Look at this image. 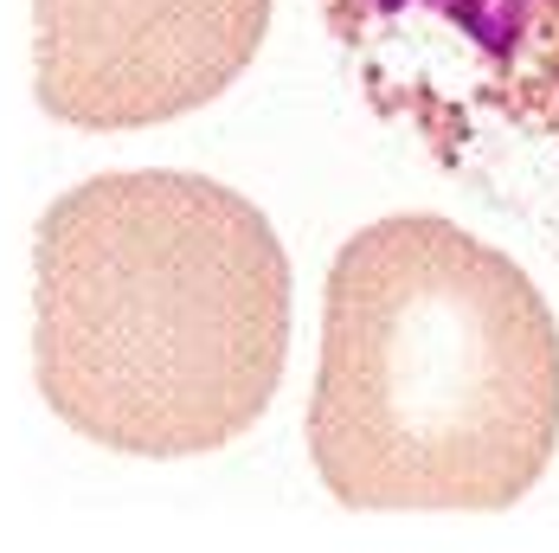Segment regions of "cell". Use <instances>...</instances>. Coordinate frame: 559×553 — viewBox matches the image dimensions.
I'll list each match as a JSON object with an SVG mask.
<instances>
[{
	"label": "cell",
	"instance_id": "cell-1",
	"mask_svg": "<svg viewBox=\"0 0 559 553\" xmlns=\"http://www.w3.org/2000/svg\"><path fill=\"white\" fill-rule=\"evenodd\" d=\"M289 361V258L271 220L187 167H110L33 225V387L122 457L245 438Z\"/></svg>",
	"mask_w": 559,
	"mask_h": 553
},
{
	"label": "cell",
	"instance_id": "cell-3",
	"mask_svg": "<svg viewBox=\"0 0 559 553\" xmlns=\"http://www.w3.org/2000/svg\"><path fill=\"white\" fill-rule=\"evenodd\" d=\"M367 104L444 167L559 155V0H322Z\"/></svg>",
	"mask_w": 559,
	"mask_h": 553
},
{
	"label": "cell",
	"instance_id": "cell-4",
	"mask_svg": "<svg viewBox=\"0 0 559 553\" xmlns=\"http://www.w3.org/2000/svg\"><path fill=\"white\" fill-rule=\"evenodd\" d=\"M271 0H33V97L71 129H148L258 58Z\"/></svg>",
	"mask_w": 559,
	"mask_h": 553
},
{
	"label": "cell",
	"instance_id": "cell-2",
	"mask_svg": "<svg viewBox=\"0 0 559 553\" xmlns=\"http://www.w3.org/2000/svg\"><path fill=\"white\" fill-rule=\"evenodd\" d=\"M559 450V316L444 213L360 225L329 264L309 463L360 515H496Z\"/></svg>",
	"mask_w": 559,
	"mask_h": 553
}]
</instances>
